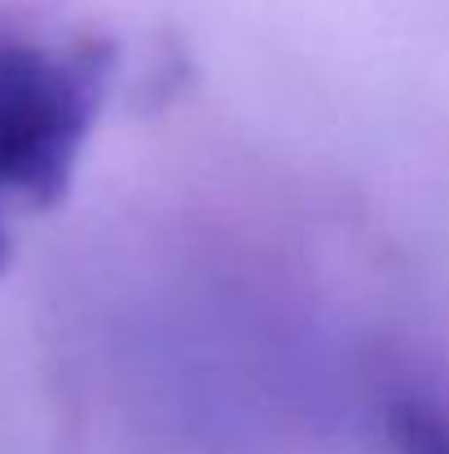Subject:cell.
<instances>
[{
	"label": "cell",
	"mask_w": 449,
	"mask_h": 454,
	"mask_svg": "<svg viewBox=\"0 0 449 454\" xmlns=\"http://www.w3.org/2000/svg\"><path fill=\"white\" fill-rule=\"evenodd\" d=\"M111 40L49 44L0 35V194L22 207H58L115 84Z\"/></svg>",
	"instance_id": "obj_1"
},
{
	"label": "cell",
	"mask_w": 449,
	"mask_h": 454,
	"mask_svg": "<svg viewBox=\"0 0 449 454\" xmlns=\"http://www.w3.org/2000/svg\"><path fill=\"white\" fill-rule=\"evenodd\" d=\"M388 433L401 454H449V411L423 397H401L388 411Z\"/></svg>",
	"instance_id": "obj_2"
},
{
	"label": "cell",
	"mask_w": 449,
	"mask_h": 454,
	"mask_svg": "<svg viewBox=\"0 0 449 454\" xmlns=\"http://www.w3.org/2000/svg\"><path fill=\"white\" fill-rule=\"evenodd\" d=\"M4 261H9V234H4V225H0V270H4Z\"/></svg>",
	"instance_id": "obj_3"
}]
</instances>
